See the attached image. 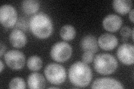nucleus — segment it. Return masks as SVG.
<instances>
[{
  "label": "nucleus",
  "mask_w": 134,
  "mask_h": 89,
  "mask_svg": "<svg viewBox=\"0 0 134 89\" xmlns=\"http://www.w3.org/2000/svg\"><path fill=\"white\" fill-rule=\"evenodd\" d=\"M72 48L66 42H58L54 44L50 51L53 60L59 62L68 60L72 55Z\"/></svg>",
  "instance_id": "nucleus-5"
},
{
  "label": "nucleus",
  "mask_w": 134,
  "mask_h": 89,
  "mask_svg": "<svg viewBox=\"0 0 134 89\" xmlns=\"http://www.w3.org/2000/svg\"><path fill=\"white\" fill-rule=\"evenodd\" d=\"M44 74L48 81L54 85H60L63 83L66 78L64 67L56 63H49L46 66Z\"/></svg>",
  "instance_id": "nucleus-4"
},
{
  "label": "nucleus",
  "mask_w": 134,
  "mask_h": 89,
  "mask_svg": "<svg viewBox=\"0 0 134 89\" xmlns=\"http://www.w3.org/2000/svg\"><path fill=\"white\" fill-rule=\"evenodd\" d=\"M76 35V31L74 27L70 25H65L60 30V35L62 39L65 41H71L74 39Z\"/></svg>",
  "instance_id": "nucleus-17"
},
{
  "label": "nucleus",
  "mask_w": 134,
  "mask_h": 89,
  "mask_svg": "<svg viewBox=\"0 0 134 89\" xmlns=\"http://www.w3.org/2000/svg\"><path fill=\"white\" fill-rule=\"evenodd\" d=\"M122 24V20L120 17L115 14L106 16L103 20L102 25L106 30L114 32L119 30Z\"/></svg>",
  "instance_id": "nucleus-10"
},
{
  "label": "nucleus",
  "mask_w": 134,
  "mask_h": 89,
  "mask_svg": "<svg viewBox=\"0 0 134 89\" xmlns=\"http://www.w3.org/2000/svg\"><path fill=\"white\" fill-rule=\"evenodd\" d=\"M27 66L29 69L31 71H38L43 66V61L39 56L34 55L28 58Z\"/></svg>",
  "instance_id": "nucleus-18"
},
{
  "label": "nucleus",
  "mask_w": 134,
  "mask_h": 89,
  "mask_svg": "<svg viewBox=\"0 0 134 89\" xmlns=\"http://www.w3.org/2000/svg\"><path fill=\"white\" fill-rule=\"evenodd\" d=\"M0 65H1V66H0V73H2V72L3 71V69L4 68V65H3V63L2 60H0Z\"/></svg>",
  "instance_id": "nucleus-24"
},
{
  "label": "nucleus",
  "mask_w": 134,
  "mask_h": 89,
  "mask_svg": "<svg viewBox=\"0 0 134 89\" xmlns=\"http://www.w3.org/2000/svg\"><path fill=\"white\" fill-rule=\"evenodd\" d=\"M18 20L15 8L11 5H3L0 8V22L4 27L12 28Z\"/></svg>",
  "instance_id": "nucleus-6"
},
{
  "label": "nucleus",
  "mask_w": 134,
  "mask_h": 89,
  "mask_svg": "<svg viewBox=\"0 0 134 89\" xmlns=\"http://www.w3.org/2000/svg\"><path fill=\"white\" fill-rule=\"evenodd\" d=\"M0 47H1V52H0V56L2 57L3 54L5 52V50H6V46L5 45L3 44L2 42H1L0 44Z\"/></svg>",
  "instance_id": "nucleus-22"
},
{
  "label": "nucleus",
  "mask_w": 134,
  "mask_h": 89,
  "mask_svg": "<svg viewBox=\"0 0 134 89\" xmlns=\"http://www.w3.org/2000/svg\"><path fill=\"white\" fill-rule=\"evenodd\" d=\"M82 61L87 64L90 63L93 61L94 54L90 52H85L82 56Z\"/></svg>",
  "instance_id": "nucleus-20"
},
{
  "label": "nucleus",
  "mask_w": 134,
  "mask_h": 89,
  "mask_svg": "<svg viewBox=\"0 0 134 89\" xmlns=\"http://www.w3.org/2000/svg\"><path fill=\"white\" fill-rule=\"evenodd\" d=\"M29 88H44L46 81L44 76L38 73H33L29 75L27 79Z\"/></svg>",
  "instance_id": "nucleus-14"
},
{
  "label": "nucleus",
  "mask_w": 134,
  "mask_h": 89,
  "mask_svg": "<svg viewBox=\"0 0 134 89\" xmlns=\"http://www.w3.org/2000/svg\"><path fill=\"white\" fill-rule=\"evenodd\" d=\"M58 87H49V88H57Z\"/></svg>",
  "instance_id": "nucleus-26"
},
{
  "label": "nucleus",
  "mask_w": 134,
  "mask_h": 89,
  "mask_svg": "<svg viewBox=\"0 0 134 89\" xmlns=\"http://www.w3.org/2000/svg\"><path fill=\"white\" fill-rule=\"evenodd\" d=\"M68 76L70 82L74 86L85 87L91 81L92 72L87 63L83 61H77L70 67Z\"/></svg>",
  "instance_id": "nucleus-1"
},
{
  "label": "nucleus",
  "mask_w": 134,
  "mask_h": 89,
  "mask_svg": "<svg viewBox=\"0 0 134 89\" xmlns=\"http://www.w3.org/2000/svg\"><path fill=\"white\" fill-rule=\"evenodd\" d=\"M39 2L36 0H25L21 3L22 10L28 15L36 13L39 10Z\"/></svg>",
  "instance_id": "nucleus-16"
},
{
  "label": "nucleus",
  "mask_w": 134,
  "mask_h": 89,
  "mask_svg": "<svg viewBox=\"0 0 134 89\" xmlns=\"http://www.w3.org/2000/svg\"><path fill=\"white\" fill-rule=\"evenodd\" d=\"M132 6L131 0H115L113 1L114 10L121 15H126L131 11Z\"/></svg>",
  "instance_id": "nucleus-15"
},
{
  "label": "nucleus",
  "mask_w": 134,
  "mask_h": 89,
  "mask_svg": "<svg viewBox=\"0 0 134 89\" xmlns=\"http://www.w3.org/2000/svg\"><path fill=\"white\" fill-rule=\"evenodd\" d=\"M131 33V28L128 26H124L121 29L120 34L122 36L123 39H126Z\"/></svg>",
  "instance_id": "nucleus-21"
},
{
  "label": "nucleus",
  "mask_w": 134,
  "mask_h": 89,
  "mask_svg": "<svg viewBox=\"0 0 134 89\" xmlns=\"http://www.w3.org/2000/svg\"><path fill=\"white\" fill-rule=\"evenodd\" d=\"M130 14H129V19L130 20H131V22L133 23V9H131V11L129 12Z\"/></svg>",
  "instance_id": "nucleus-23"
},
{
  "label": "nucleus",
  "mask_w": 134,
  "mask_h": 89,
  "mask_svg": "<svg viewBox=\"0 0 134 89\" xmlns=\"http://www.w3.org/2000/svg\"><path fill=\"white\" fill-rule=\"evenodd\" d=\"M92 88H121L123 89L124 87L120 82L117 80L104 78L96 79L92 83Z\"/></svg>",
  "instance_id": "nucleus-9"
},
{
  "label": "nucleus",
  "mask_w": 134,
  "mask_h": 89,
  "mask_svg": "<svg viewBox=\"0 0 134 89\" xmlns=\"http://www.w3.org/2000/svg\"><path fill=\"white\" fill-rule=\"evenodd\" d=\"M117 38L111 33H105L101 35L98 39V44L102 50L110 51L114 49L118 45Z\"/></svg>",
  "instance_id": "nucleus-11"
},
{
  "label": "nucleus",
  "mask_w": 134,
  "mask_h": 89,
  "mask_svg": "<svg viewBox=\"0 0 134 89\" xmlns=\"http://www.w3.org/2000/svg\"><path fill=\"white\" fill-rule=\"evenodd\" d=\"M29 27L33 35L40 39H47L53 32V23L50 17L40 12L34 15L29 21Z\"/></svg>",
  "instance_id": "nucleus-2"
},
{
  "label": "nucleus",
  "mask_w": 134,
  "mask_h": 89,
  "mask_svg": "<svg viewBox=\"0 0 134 89\" xmlns=\"http://www.w3.org/2000/svg\"><path fill=\"white\" fill-rule=\"evenodd\" d=\"M9 88L11 89L25 88L26 84L23 78L16 77L11 80L9 83Z\"/></svg>",
  "instance_id": "nucleus-19"
},
{
  "label": "nucleus",
  "mask_w": 134,
  "mask_h": 89,
  "mask_svg": "<svg viewBox=\"0 0 134 89\" xmlns=\"http://www.w3.org/2000/svg\"><path fill=\"white\" fill-rule=\"evenodd\" d=\"M10 44L16 48H21L26 44L27 39L24 32L21 29L15 28L10 33L9 36Z\"/></svg>",
  "instance_id": "nucleus-12"
},
{
  "label": "nucleus",
  "mask_w": 134,
  "mask_h": 89,
  "mask_svg": "<svg viewBox=\"0 0 134 89\" xmlns=\"http://www.w3.org/2000/svg\"><path fill=\"white\" fill-rule=\"evenodd\" d=\"M133 31H134V29H133V28H132L131 30V35H132V40H133Z\"/></svg>",
  "instance_id": "nucleus-25"
},
{
  "label": "nucleus",
  "mask_w": 134,
  "mask_h": 89,
  "mask_svg": "<svg viewBox=\"0 0 134 89\" xmlns=\"http://www.w3.org/2000/svg\"><path fill=\"white\" fill-rule=\"evenodd\" d=\"M95 70L101 75H110L116 70L118 62L112 55L102 53L96 55L93 59Z\"/></svg>",
  "instance_id": "nucleus-3"
},
{
  "label": "nucleus",
  "mask_w": 134,
  "mask_h": 89,
  "mask_svg": "<svg viewBox=\"0 0 134 89\" xmlns=\"http://www.w3.org/2000/svg\"><path fill=\"white\" fill-rule=\"evenodd\" d=\"M134 46L130 44L121 45L117 51V56L119 60L126 65H132L134 62Z\"/></svg>",
  "instance_id": "nucleus-8"
},
{
  "label": "nucleus",
  "mask_w": 134,
  "mask_h": 89,
  "mask_svg": "<svg viewBox=\"0 0 134 89\" xmlns=\"http://www.w3.org/2000/svg\"><path fill=\"white\" fill-rule=\"evenodd\" d=\"M4 60L6 65L13 70H20L25 64V56L23 52L19 50H11L5 54Z\"/></svg>",
  "instance_id": "nucleus-7"
},
{
  "label": "nucleus",
  "mask_w": 134,
  "mask_h": 89,
  "mask_svg": "<svg viewBox=\"0 0 134 89\" xmlns=\"http://www.w3.org/2000/svg\"><path fill=\"white\" fill-rule=\"evenodd\" d=\"M81 46L84 52L94 54L98 51V41L96 37L93 35H87L82 39Z\"/></svg>",
  "instance_id": "nucleus-13"
}]
</instances>
